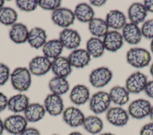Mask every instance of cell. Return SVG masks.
I'll list each match as a JSON object with an SVG mask.
<instances>
[{
	"label": "cell",
	"mask_w": 153,
	"mask_h": 135,
	"mask_svg": "<svg viewBox=\"0 0 153 135\" xmlns=\"http://www.w3.org/2000/svg\"><path fill=\"white\" fill-rule=\"evenodd\" d=\"M27 121L20 114H15L8 116L4 121L5 130L13 135H19L27 127Z\"/></svg>",
	"instance_id": "obj_4"
},
{
	"label": "cell",
	"mask_w": 153,
	"mask_h": 135,
	"mask_svg": "<svg viewBox=\"0 0 153 135\" xmlns=\"http://www.w3.org/2000/svg\"><path fill=\"white\" fill-rule=\"evenodd\" d=\"M4 3H5V1L4 0H0V9L3 7Z\"/></svg>",
	"instance_id": "obj_48"
},
{
	"label": "cell",
	"mask_w": 153,
	"mask_h": 135,
	"mask_svg": "<svg viewBox=\"0 0 153 135\" xmlns=\"http://www.w3.org/2000/svg\"><path fill=\"white\" fill-rule=\"evenodd\" d=\"M68 135H83V134L79 131H72L69 134H68Z\"/></svg>",
	"instance_id": "obj_45"
},
{
	"label": "cell",
	"mask_w": 153,
	"mask_h": 135,
	"mask_svg": "<svg viewBox=\"0 0 153 135\" xmlns=\"http://www.w3.org/2000/svg\"><path fill=\"white\" fill-rule=\"evenodd\" d=\"M52 135H59V134H52Z\"/></svg>",
	"instance_id": "obj_50"
},
{
	"label": "cell",
	"mask_w": 153,
	"mask_h": 135,
	"mask_svg": "<svg viewBox=\"0 0 153 135\" xmlns=\"http://www.w3.org/2000/svg\"><path fill=\"white\" fill-rule=\"evenodd\" d=\"M105 21L109 27L114 30L123 29L127 24L126 15L123 12L118 10L109 11L106 15Z\"/></svg>",
	"instance_id": "obj_24"
},
{
	"label": "cell",
	"mask_w": 153,
	"mask_h": 135,
	"mask_svg": "<svg viewBox=\"0 0 153 135\" xmlns=\"http://www.w3.org/2000/svg\"><path fill=\"white\" fill-rule=\"evenodd\" d=\"M147 12L143 4L139 2L132 4L127 11L128 17L130 23L137 25L143 22L147 16Z\"/></svg>",
	"instance_id": "obj_21"
},
{
	"label": "cell",
	"mask_w": 153,
	"mask_h": 135,
	"mask_svg": "<svg viewBox=\"0 0 153 135\" xmlns=\"http://www.w3.org/2000/svg\"><path fill=\"white\" fill-rule=\"evenodd\" d=\"M142 36L148 39H153V19L144 21L140 29Z\"/></svg>",
	"instance_id": "obj_35"
},
{
	"label": "cell",
	"mask_w": 153,
	"mask_h": 135,
	"mask_svg": "<svg viewBox=\"0 0 153 135\" xmlns=\"http://www.w3.org/2000/svg\"><path fill=\"white\" fill-rule=\"evenodd\" d=\"M16 3L20 10L26 12L34 11L38 5L37 0H17Z\"/></svg>",
	"instance_id": "obj_33"
},
{
	"label": "cell",
	"mask_w": 153,
	"mask_h": 135,
	"mask_svg": "<svg viewBox=\"0 0 153 135\" xmlns=\"http://www.w3.org/2000/svg\"><path fill=\"white\" fill-rule=\"evenodd\" d=\"M5 130L4 128V121L0 118V135H2L3 133Z\"/></svg>",
	"instance_id": "obj_43"
},
{
	"label": "cell",
	"mask_w": 153,
	"mask_h": 135,
	"mask_svg": "<svg viewBox=\"0 0 153 135\" xmlns=\"http://www.w3.org/2000/svg\"><path fill=\"white\" fill-rule=\"evenodd\" d=\"M51 70L56 76L65 78L71 73L72 65L67 58L60 56L51 61Z\"/></svg>",
	"instance_id": "obj_17"
},
{
	"label": "cell",
	"mask_w": 153,
	"mask_h": 135,
	"mask_svg": "<svg viewBox=\"0 0 153 135\" xmlns=\"http://www.w3.org/2000/svg\"><path fill=\"white\" fill-rule=\"evenodd\" d=\"M109 95L111 102L118 106L126 105L130 99V93L126 87L120 86L112 87L109 92Z\"/></svg>",
	"instance_id": "obj_22"
},
{
	"label": "cell",
	"mask_w": 153,
	"mask_h": 135,
	"mask_svg": "<svg viewBox=\"0 0 153 135\" xmlns=\"http://www.w3.org/2000/svg\"><path fill=\"white\" fill-rule=\"evenodd\" d=\"M59 40L63 47L69 49H75L79 46L81 39L77 31L66 28L60 33Z\"/></svg>",
	"instance_id": "obj_13"
},
{
	"label": "cell",
	"mask_w": 153,
	"mask_h": 135,
	"mask_svg": "<svg viewBox=\"0 0 153 135\" xmlns=\"http://www.w3.org/2000/svg\"><path fill=\"white\" fill-rule=\"evenodd\" d=\"M19 135H41V133L36 128L27 127Z\"/></svg>",
	"instance_id": "obj_39"
},
{
	"label": "cell",
	"mask_w": 153,
	"mask_h": 135,
	"mask_svg": "<svg viewBox=\"0 0 153 135\" xmlns=\"http://www.w3.org/2000/svg\"><path fill=\"white\" fill-rule=\"evenodd\" d=\"M103 43L105 49L114 52L122 47L123 37L122 34L117 30L109 31L103 37Z\"/></svg>",
	"instance_id": "obj_16"
},
{
	"label": "cell",
	"mask_w": 153,
	"mask_h": 135,
	"mask_svg": "<svg viewBox=\"0 0 153 135\" xmlns=\"http://www.w3.org/2000/svg\"><path fill=\"white\" fill-rule=\"evenodd\" d=\"M47 34L45 31L40 28L35 27L29 32L27 42L35 49H39L47 42Z\"/></svg>",
	"instance_id": "obj_23"
},
{
	"label": "cell",
	"mask_w": 153,
	"mask_h": 135,
	"mask_svg": "<svg viewBox=\"0 0 153 135\" xmlns=\"http://www.w3.org/2000/svg\"><path fill=\"white\" fill-rule=\"evenodd\" d=\"M82 126L88 133L95 135L99 134L103 128L102 120L97 115H89L85 118Z\"/></svg>",
	"instance_id": "obj_26"
},
{
	"label": "cell",
	"mask_w": 153,
	"mask_h": 135,
	"mask_svg": "<svg viewBox=\"0 0 153 135\" xmlns=\"http://www.w3.org/2000/svg\"><path fill=\"white\" fill-rule=\"evenodd\" d=\"M10 68L7 65L0 63V86L5 84L8 81L10 75Z\"/></svg>",
	"instance_id": "obj_36"
},
{
	"label": "cell",
	"mask_w": 153,
	"mask_h": 135,
	"mask_svg": "<svg viewBox=\"0 0 153 135\" xmlns=\"http://www.w3.org/2000/svg\"><path fill=\"white\" fill-rule=\"evenodd\" d=\"M69 98L71 101L76 105H84L90 99L89 89L85 85L77 84L72 89Z\"/></svg>",
	"instance_id": "obj_15"
},
{
	"label": "cell",
	"mask_w": 153,
	"mask_h": 135,
	"mask_svg": "<svg viewBox=\"0 0 153 135\" xmlns=\"http://www.w3.org/2000/svg\"><path fill=\"white\" fill-rule=\"evenodd\" d=\"M75 19L74 12L66 8H59L53 11L51 14V20L53 23L65 29L72 25Z\"/></svg>",
	"instance_id": "obj_9"
},
{
	"label": "cell",
	"mask_w": 153,
	"mask_h": 135,
	"mask_svg": "<svg viewBox=\"0 0 153 135\" xmlns=\"http://www.w3.org/2000/svg\"><path fill=\"white\" fill-rule=\"evenodd\" d=\"M11 82L13 88L19 92H25L31 85V74L26 67H18L11 74Z\"/></svg>",
	"instance_id": "obj_2"
},
{
	"label": "cell",
	"mask_w": 153,
	"mask_h": 135,
	"mask_svg": "<svg viewBox=\"0 0 153 135\" xmlns=\"http://www.w3.org/2000/svg\"><path fill=\"white\" fill-rule=\"evenodd\" d=\"M64 122L71 127H78L82 125L85 118L81 109L75 106H69L64 109L62 113Z\"/></svg>",
	"instance_id": "obj_11"
},
{
	"label": "cell",
	"mask_w": 153,
	"mask_h": 135,
	"mask_svg": "<svg viewBox=\"0 0 153 135\" xmlns=\"http://www.w3.org/2000/svg\"><path fill=\"white\" fill-rule=\"evenodd\" d=\"M44 106L46 112L51 116H58L64 111V103L61 96L54 93H50L46 96Z\"/></svg>",
	"instance_id": "obj_10"
},
{
	"label": "cell",
	"mask_w": 153,
	"mask_h": 135,
	"mask_svg": "<svg viewBox=\"0 0 153 135\" xmlns=\"http://www.w3.org/2000/svg\"><path fill=\"white\" fill-rule=\"evenodd\" d=\"M105 50L103 40L98 37L90 38L86 43V51L93 58L100 57Z\"/></svg>",
	"instance_id": "obj_31"
},
{
	"label": "cell",
	"mask_w": 153,
	"mask_h": 135,
	"mask_svg": "<svg viewBox=\"0 0 153 135\" xmlns=\"http://www.w3.org/2000/svg\"><path fill=\"white\" fill-rule=\"evenodd\" d=\"M23 113L27 122L36 123L44 117L46 111L44 105L39 103H31Z\"/></svg>",
	"instance_id": "obj_20"
},
{
	"label": "cell",
	"mask_w": 153,
	"mask_h": 135,
	"mask_svg": "<svg viewBox=\"0 0 153 135\" xmlns=\"http://www.w3.org/2000/svg\"><path fill=\"white\" fill-rule=\"evenodd\" d=\"M126 60L131 66L142 68L148 66L151 60L149 52L142 48H130L126 54Z\"/></svg>",
	"instance_id": "obj_1"
},
{
	"label": "cell",
	"mask_w": 153,
	"mask_h": 135,
	"mask_svg": "<svg viewBox=\"0 0 153 135\" xmlns=\"http://www.w3.org/2000/svg\"><path fill=\"white\" fill-rule=\"evenodd\" d=\"M151 106L149 101L145 99H137L129 104L127 112L129 116L132 118L140 120L149 116Z\"/></svg>",
	"instance_id": "obj_5"
},
{
	"label": "cell",
	"mask_w": 153,
	"mask_h": 135,
	"mask_svg": "<svg viewBox=\"0 0 153 135\" xmlns=\"http://www.w3.org/2000/svg\"><path fill=\"white\" fill-rule=\"evenodd\" d=\"M8 99L7 96L2 92H0V112L4 111L8 106Z\"/></svg>",
	"instance_id": "obj_38"
},
{
	"label": "cell",
	"mask_w": 153,
	"mask_h": 135,
	"mask_svg": "<svg viewBox=\"0 0 153 135\" xmlns=\"http://www.w3.org/2000/svg\"><path fill=\"white\" fill-rule=\"evenodd\" d=\"M17 13L10 8L3 7L0 9V23L5 26H13L17 20Z\"/></svg>",
	"instance_id": "obj_32"
},
{
	"label": "cell",
	"mask_w": 153,
	"mask_h": 135,
	"mask_svg": "<svg viewBox=\"0 0 153 135\" xmlns=\"http://www.w3.org/2000/svg\"><path fill=\"white\" fill-rule=\"evenodd\" d=\"M150 48H151V51L152 53L153 54V39H152L151 42V44H150Z\"/></svg>",
	"instance_id": "obj_47"
},
{
	"label": "cell",
	"mask_w": 153,
	"mask_h": 135,
	"mask_svg": "<svg viewBox=\"0 0 153 135\" xmlns=\"http://www.w3.org/2000/svg\"><path fill=\"white\" fill-rule=\"evenodd\" d=\"M149 72H150V74H151L152 77H153V63L151 64V67H150Z\"/></svg>",
	"instance_id": "obj_46"
},
{
	"label": "cell",
	"mask_w": 153,
	"mask_h": 135,
	"mask_svg": "<svg viewBox=\"0 0 153 135\" xmlns=\"http://www.w3.org/2000/svg\"><path fill=\"white\" fill-rule=\"evenodd\" d=\"M112 78V73L109 68L100 67L93 70L89 76L90 84L96 88H101L107 85Z\"/></svg>",
	"instance_id": "obj_6"
},
{
	"label": "cell",
	"mask_w": 153,
	"mask_h": 135,
	"mask_svg": "<svg viewBox=\"0 0 153 135\" xmlns=\"http://www.w3.org/2000/svg\"><path fill=\"white\" fill-rule=\"evenodd\" d=\"M147 83V76L140 71H136L128 77L125 87L129 93L137 94L144 90Z\"/></svg>",
	"instance_id": "obj_7"
},
{
	"label": "cell",
	"mask_w": 153,
	"mask_h": 135,
	"mask_svg": "<svg viewBox=\"0 0 153 135\" xmlns=\"http://www.w3.org/2000/svg\"><path fill=\"white\" fill-rule=\"evenodd\" d=\"M29 103V99L26 95L19 93L8 99L7 108L10 111L18 114L24 112Z\"/></svg>",
	"instance_id": "obj_19"
},
{
	"label": "cell",
	"mask_w": 153,
	"mask_h": 135,
	"mask_svg": "<svg viewBox=\"0 0 153 135\" xmlns=\"http://www.w3.org/2000/svg\"><path fill=\"white\" fill-rule=\"evenodd\" d=\"M111 100L109 93L99 91L94 93L89 100V108L94 114H100L106 112L109 108Z\"/></svg>",
	"instance_id": "obj_3"
},
{
	"label": "cell",
	"mask_w": 153,
	"mask_h": 135,
	"mask_svg": "<svg viewBox=\"0 0 153 135\" xmlns=\"http://www.w3.org/2000/svg\"><path fill=\"white\" fill-rule=\"evenodd\" d=\"M99 135H115L113 133H109V132H106V133H101Z\"/></svg>",
	"instance_id": "obj_49"
},
{
	"label": "cell",
	"mask_w": 153,
	"mask_h": 135,
	"mask_svg": "<svg viewBox=\"0 0 153 135\" xmlns=\"http://www.w3.org/2000/svg\"><path fill=\"white\" fill-rule=\"evenodd\" d=\"M48 87L52 93L61 96L68 92L70 86L65 78L55 76L50 80Z\"/></svg>",
	"instance_id": "obj_30"
},
{
	"label": "cell",
	"mask_w": 153,
	"mask_h": 135,
	"mask_svg": "<svg viewBox=\"0 0 153 135\" xmlns=\"http://www.w3.org/2000/svg\"><path fill=\"white\" fill-rule=\"evenodd\" d=\"M61 1L60 0H39L38 5L45 10H53L60 8Z\"/></svg>",
	"instance_id": "obj_34"
},
{
	"label": "cell",
	"mask_w": 153,
	"mask_h": 135,
	"mask_svg": "<svg viewBox=\"0 0 153 135\" xmlns=\"http://www.w3.org/2000/svg\"><path fill=\"white\" fill-rule=\"evenodd\" d=\"M149 117L150 118V120L151 121V122H153V105H152L151 110H150V112L149 114Z\"/></svg>",
	"instance_id": "obj_44"
},
{
	"label": "cell",
	"mask_w": 153,
	"mask_h": 135,
	"mask_svg": "<svg viewBox=\"0 0 153 135\" xmlns=\"http://www.w3.org/2000/svg\"><path fill=\"white\" fill-rule=\"evenodd\" d=\"M106 118L112 125L123 127L128 122L129 115L127 111L117 106L111 107L106 111Z\"/></svg>",
	"instance_id": "obj_8"
},
{
	"label": "cell",
	"mask_w": 153,
	"mask_h": 135,
	"mask_svg": "<svg viewBox=\"0 0 153 135\" xmlns=\"http://www.w3.org/2000/svg\"><path fill=\"white\" fill-rule=\"evenodd\" d=\"M144 91L149 98L153 99V80L148 81Z\"/></svg>",
	"instance_id": "obj_40"
},
{
	"label": "cell",
	"mask_w": 153,
	"mask_h": 135,
	"mask_svg": "<svg viewBox=\"0 0 153 135\" xmlns=\"http://www.w3.org/2000/svg\"><path fill=\"white\" fill-rule=\"evenodd\" d=\"M123 39L130 45L138 44L142 37L140 29L137 24L132 23H127L122 29Z\"/></svg>",
	"instance_id": "obj_14"
},
{
	"label": "cell",
	"mask_w": 153,
	"mask_h": 135,
	"mask_svg": "<svg viewBox=\"0 0 153 135\" xmlns=\"http://www.w3.org/2000/svg\"><path fill=\"white\" fill-rule=\"evenodd\" d=\"M75 18L81 22L89 23L94 18V12L88 4L86 3H80L78 4L74 10Z\"/></svg>",
	"instance_id": "obj_28"
},
{
	"label": "cell",
	"mask_w": 153,
	"mask_h": 135,
	"mask_svg": "<svg viewBox=\"0 0 153 135\" xmlns=\"http://www.w3.org/2000/svg\"><path fill=\"white\" fill-rule=\"evenodd\" d=\"M88 29L96 37H103L109 32V27L105 20L100 18H94L88 23Z\"/></svg>",
	"instance_id": "obj_29"
},
{
	"label": "cell",
	"mask_w": 153,
	"mask_h": 135,
	"mask_svg": "<svg viewBox=\"0 0 153 135\" xmlns=\"http://www.w3.org/2000/svg\"><path fill=\"white\" fill-rule=\"evenodd\" d=\"M29 32L27 27L22 23L13 24L9 32L10 39L16 43H23L27 41Z\"/></svg>",
	"instance_id": "obj_25"
},
{
	"label": "cell",
	"mask_w": 153,
	"mask_h": 135,
	"mask_svg": "<svg viewBox=\"0 0 153 135\" xmlns=\"http://www.w3.org/2000/svg\"><path fill=\"white\" fill-rule=\"evenodd\" d=\"M51 68V61L45 56H36L29 64V70L33 75L40 76L47 73Z\"/></svg>",
	"instance_id": "obj_12"
},
{
	"label": "cell",
	"mask_w": 153,
	"mask_h": 135,
	"mask_svg": "<svg viewBox=\"0 0 153 135\" xmlns=\"http://www.w3.org/2000/svg\"><path fill=\"white\" fill-rule=\"evenodd\" d=\"M63 46L59 39H53L47 41L42 47L44 56L53 59L60 56L62 52Z\"/></svg>",
	"instance_id": "obj_27"
},
{
	"label": "cell",
	"mask_w": 153,
	"mask_h": 135,
	"mask_svg": "<svg viewBox=\"0 0 153 135\" xmlns=\"http://www.w3.org/2000/svg\"><path fill=\"white\" fill-rule=\"evenodd\" d=\"M68 59L72 67L76 68H82L89 64L91 56L86 50L77 49H74L69 54Z\"/></svg>",
	"instance_id": "obj_18"
},
{
	"label": "cell",
	"mask_w": 153,
	"mask_h": 135,
	"mask_svg": "<svg viewBox=\"0 0 153 135\" xmlns=\"http://www.w3.org/2000/svg\"><path fill=\"white\" fill-rule=\"evenodd\" d=\"M139 135H153V122L143 125L140 130Z\"/></svg>",
	"instance_id": "obj_37"
},
{
	"label": "cell",
	"mask_w": 153,
	"mask_h": 135,
	"mask_svg": "<svg viewBox=\"0 0 153 135\" xmlns=\"http://www.w3.org/2000/svg\"><path fill=\"white\" fill-rule=\"evenodd\" d=\"M143 4L145 6L147 11L153 12V0L144 1Z\"/></svg>",
	"instance_id": "obj_41"
},
{
	"label": "cell",
	"mask_w": 153,
	"mask_h": 135,
	"mask_svg": "<svg viewBox=\"0 0 153 135\" xmlns=\"http://www.w3.org/2000/svg\"><path fill=\"white\" fill-rule=\"evenodd\" d=\"M90 4L95 7H101L106 3V1L105 0H93L90 1Z\"/></svg>",
	"instance_id": "obj_42"
}]
</instances>
